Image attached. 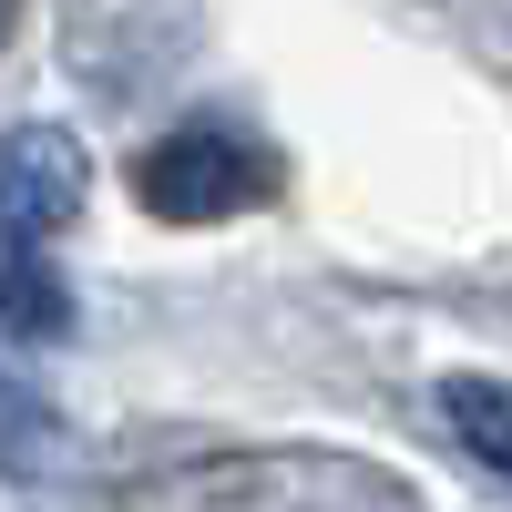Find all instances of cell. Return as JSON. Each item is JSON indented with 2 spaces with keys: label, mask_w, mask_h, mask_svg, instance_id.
Listing matches in <instances>:
<instances>
[{
  "label": "cell",
  "mask_w": 512,
  "mask_h": 512,
  "mask_svg": "<svg viewBox=\"0 0 512 512\" xmlns=\"http://www.w3.org/2000/svg\"><path fill=\"white\" fill-rule=\"evenodd\" d=\"M134 195L164 226H216V216H246L256 195H277V164L236 134H164L134 164Z\"/></svg>",
  "instance_id": "1"
},
{
  "label": "cell",
  "mask_w": 512,
  "mask_h": 512,
  "mask_svg": "<svg viewBox=\"0 0 512 512\" xmlns=\"http://www.w3.org/2000/svg\"><path fill=\"white\" fill-rule=\"evenodd\" d=\"M72 216H82V144L52 134V123H21L0 144V236L52 246Z\"/></svg>",
  "instance_id": "2"
},
{
  "label": "cell",
  "mask_w": 512,
  "mask_h": 512,
  "mask_svg": "<svg viewBox=\"0 0 512 512\" xmlns=\"http://www.w3.org/2000/svg\"><path fill=\"white\" fill-rule=\"evenodd\" d=\"M72 328V297H62V277H52V256L41 246H21V236H0V338H62Z\"/></svg>",
  "instance_id": "3"
},
{
  "label": "cell",
  "mask_w": 512,
  "mask_h": 512,
  "mask_svg": "<svg viewBox=\"0 0 512 512\" xmlns=\"http://www.w3.org/2000/svg\"><path fill=\"white\" fill-rule=\"evenodd\" d=\"M441 410L461 420V441H472L492 472L512 482V390H502V379H451V390H441Z\"/></svg>",
  "instance_id": "4"
},
{
  "label": "cell",
  "mask_w": 512,
  "mask_h": 512,
  "mask_svg": "<svg viewBox=\"0 0 512 512\" xmlns=\"http://www.w3.org/2000/svg\"><path fill=\"white\" fill-rule=\"evenodd\" d=\"M52 451H62V431H52V410H41V390L0 359V461H11V472H41Z\"/></svg>",
  "instance_id": "5"
},
{
  "label": "cell",
  "mask_w": 512,
  "mask_h": 512,
  "mask_svg": "<svg viewBox=\"0 0 512 512\" xmlns=\"http://www.w3.org/2000/svg\"><path fill=\"white\" fill-rule=\"evenodd\" d=\"M11 21H21V0H0V41H11Z\"/></svg>",
  "instance_id": "6"
}]
</instances>
